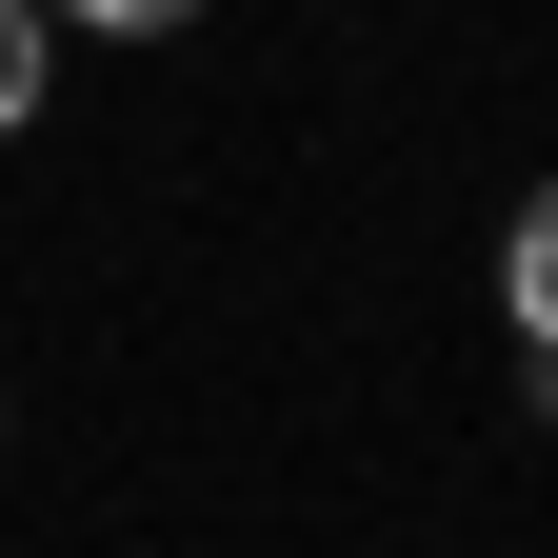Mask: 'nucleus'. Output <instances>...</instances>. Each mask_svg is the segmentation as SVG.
Instances as JSON below:
<instances>
[{
  "instance_id": "2",
  "label": "nucleus",
  "mask_w": 558,
  "mask_h": 558,
  "mask_svg": "<svg viewBox=\"0 0 558 558\" xmlns=\"http://www.w3.org/2000/svg\"><path fill=\"white\" fill-rule=\"evenodd\" d=\"M40 120V0H0V140Z\"/></svg>"
},
{
  "instance_id": "1",
  "label": "nucleus",
  "mask_w": 558,
  "mask_h": 558,
  "mask_svg": "<svg viewBox=\"0 0 558 558\" xmlns=\"http://www.w3.org/2000/svg\"><path fill=\"white\" fill-rule=\"evenodd\" d=\"M499 300H519V339H538V360H558V180L519 199V240H499Z\"/></svg>"
},
{
  "instance_id": "3",
  "label": "nucleus",
  "mask_w": 558,
  "mask_h": 558,
  "mask_svg": "<svg viewBox=\"0 0 558 558\" xmlns=\"http://www.w3.org/2000/svg\"><path fill=\"white\" fill-rule=\"evenodd\" d=\"M60 21H120V40H160V21H199V0H60Z\"/></svg>"
}]
</instances>
